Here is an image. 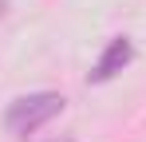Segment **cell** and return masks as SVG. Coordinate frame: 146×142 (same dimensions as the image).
Segmentation results:
<instances>
[{"mask_svg": "<svg viewBox=\"0 0 146 142\" xmlns=\"http://www.w3.org/2000/svg\"><path fill=\"white\" fill-rule=\"evenodd\" d=\"M130 59H134V44H130L126 36H115L111 44L103 47V55H99V63L91 67V75H87V79H91V83H107V79H115V75H119Z\"/></svg>", "mask_w": 146, "mask_h": 142, "instance_id": "obj_2", "label": "cell"}, {"mask_svg": "<svg viewBox=\"0 0 146 142\" xmlns=\"http://www.w3.org/2000/svg\"><path fill=\"white\" fill-rule=\"evenodd\" d=\"M63 111V95L55 91H36V95H20L8 111H4V126H8V134H16V138H28V134H36L44 122Z\"/></svg>", "mask_w": 146, "mask_h": 142, "instance_id": "obj_1", "label": "cell"}]
</instances>
